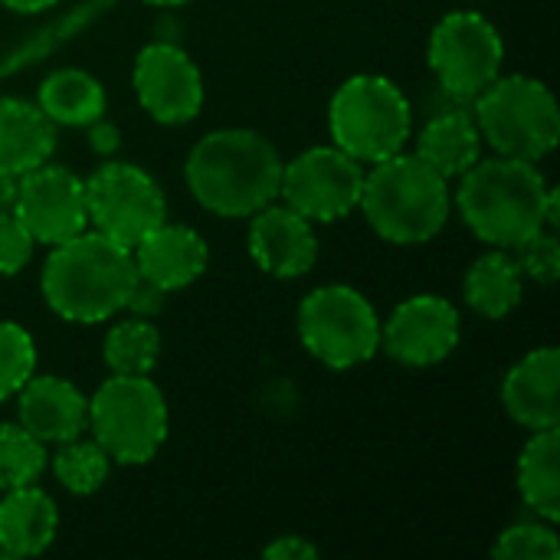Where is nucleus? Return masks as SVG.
Segmentation results:
<instances>
[{
	"mask_svg": "<svg viewBox=\"0 0 560 560\" xmlns=\"http://www.w3.org/2000/svg\"><path fill=\"white\" fill-rule=\"evenodd\" d=\"M299 338L325 368L348 371L381 351V318L351 285H322L299 305Z\"/></svg>",
	"mask_w": 560,
	"mask_h": 560,
	"instance_id": "nucleus-8",
	"label": "nucleus"
},
{
	"mask_svg": "<svg viewBox=\"0 0 560 560\" xmlns=\"http://www.w3.org/2000/svg\"><path fill=\"white\" fill-rule=\"evenodd\" d=\"M502 407L532 433L560 427V351L555 345L525 354L505 374Z\"/></svg>",
	"mask_w": 560,
	"mask_h": 560,
	"instance_id": "nucleus-16",
	"label": "nucleus"
},
{
	"mask_svg": "<svg viewBox=\"0 0 560 560\" xmlns=\"http://www.w3.org/2000/svg\"><path fill=\"white\" fill-rule=\"evenodd\" d=\"M56 528V502L36 486L10 489L7 499L0 502V551L7 560L43 555L52 545Z\"/></svg>",
	"mask_w": 560,
	"mask_h": 560,
	"instance_id": "nucleus-20",
	"label": "nucleus"
},
{
	"mask_svg": "<svg viewBox=\"0 0 560 560\" xmlns=\"http://www.w3.org/2000/svg\"><path fill=\"white\" fill-rule=\"evenodd\" d=\"M184 180L203 210L243 220L279 197L282 158L259 131L220 128L190 148Z\"/></svg>",
	"mask_w": 560,
	"mask_h": 560,
	"instance_id": "nucleus-1",
	"label": "nucleus"
},
{
	"mask_svg": "<svg viewBox=\"0 0 560 560\" xmlns=\"http://www.w3.org/2000/svg\"><path fill=\"white\" fill-rule=\"evenodd\" d=\"M36 240L16 213H0V276H16L30 266Z\"/></svg>",
	"mask_w": 560,
	"mask_h": 560,
	"instance_id": "nucleus-32",
	"label": "nucleus"
},
{
	"mask_svg": "<svg viewBox=\"0 0 560 560\" xmlns=\"http://www.w3.org/2000/svg\"><path fill=\"white\" fill-rule=\"evenodd\" d=\"M135 279L131 249L95 230H82L52 246L39 285L46 305L62 322L95 325L125 308Z\"/></svg>",
	"mask_w": 560,
	"mask_h": 560,
	"instance_id": "nucleus-2",
	"label": "nucleus"
},
{
	"mask_svg": "<svg viewBox=\"0 0 560 560\" xmlns=\"http://www.w3.org/2000/svg\"><path fill=\"white\" fill-rule=\"evenodd\" d=\"M463 335L459 312L443 295H413L381 322V348L407 368H430L446 361Z\"/></svg>",
	"mask_w": 560,
	"mask_h": 560,
	"instance_id": "nucleus-14",
	"label": "nucleus"
},
{
	"mask_svg": "<svg viewBox=\"0 0 560 560\" xmlns=\"http://www.w3.org/2000/svg\"><path fill=\"white\" fill-rule=\"evenodd\" d=\"M361 187H364L361 161H354L335 144H318L302 151L295 161L282 164L279 197L305 220L335 223L358 207Z\"/></svg>",
	"mask_w": 560,
	"mask_h": 560,
	"instance_id": "nucleus-11",
	"label": "nucleus"
},
{
	"mask_svg": "<svg viewBox=\"0 0 560 560\" xmlns=\"http://www.w3.org/2000/svg\"><path fill=\"white\" fill-rule=\"evenodd\" d=\"M262 555L269 560H315L318 558V548L308 545V541L299 538V535H282V538H276L272 545H266Z\"/></svg>",
	"mask_w": 560,
	"mask_h": 560,
	"instance_id": "nucleus-34",
	"label": "nucleus"
},
{
	"mask_svg": "<svg viewBox=\"0 0 560 560\" xmlns=\"http://www.w3.org/2000/svg\"><path fill=\"white\" fill-rule=\"evenodd\" d=\"M85 128H89V148H92V151H98V154H115V151H118L121 135H118V128H115V125H108V121L95 118V121H92V125H85Z\"/></svg>",
	"mask_w": 560,
	"mask_h": 560,
	"instance_id": "nucleus-35",
	"label": "nucleus"
},
{
	"mask_svg": "<svg viewBox=\"0 0 560 560\" xmlns=\"http://www.w3.org/2000/svg\"><path fill=\"white\" fill-rule=\"evenodd\" d=\"M548 180L532 161L479 158L463 177L456 207L463 223L489 246L515 249L548 226Z\"/></svg>",
	"mask_w": 560,
	"mask_h": 560,
	"instance_id": "nucleus-3",
	"label": "nucleus"
},
{
	"mask_svg": "<svg viewBox=\"0 0 560 560\" xmlns=\"http://www.w3.org/2000/svg\"><path fill=\"white\" fill-rule=\"evenodd\" d=\"M505 43L499 30L472 10L446 13L430 36V69L450 95L476 98L502 72Z\"/></svg>",
	"mask_w": 560,
	"mask_h": 560,
	"instance_id": "nucleus-10",
	"label": "nucleus"
},
{
	"mask_svg": "<svg viewBox=\"0 0 560 560\" xmlns=\"http://www.w3.org/2000/svg\"><path fill=\"white\" fill-rule=\"evenodd\" d=\"M95 443L118 466H144L167 440V404L148 374H112L89 400Z\"/></svg>",
	"mask_w": 560,
	"mask_h": 560,
	"instance_id": "nucleus-7",
	"label": "nucleus"
},
{
	"mask_svg": "<svg viewBox=\"0 0 560 560\" xmlns=\"http://www.w3.org/2000/svg\"><path fill=\"white\" fill-rule=\"evenodd\" d=\"M20 427L30 430L39 443H69L89 427V400L82 390L62 377L43 374L30 377L20 390Z\"/></svg>",
	"mask_w": 560,
	"mask_h": 560,
	"instance_id": "nucleus-18",
	"label": "nucleus"
},
{
	"mask_svg": "<svg viewBox=\"0 0 560 560\" xmlns=\"http://www.w3.org/2000/svg\"><path fill=\"white\" fill-rule=\"evenodd\" d=\"M476 125L495 154L538 164L560 138V112L551 89L532 75H499L476 95Z\"/></svg>",
	"mask_w": 560,
	"mask_h": 560,
	"instance_id": "nucleus-5",
	"label": "nucleus"
},
{
	"mask_svg": "<svg viewBox=\"0 0 560 560\" xmlns=\"http://www.w3.org/2000/svg\"><path fill=\"white\" fill-rule=\"evenodd\" d=\"M420 161H427L436 174L446 180L463 177L479 158H482V135L472 115L466 112H446L436 115L417 138Z\"/></svg>",
	"mask_w": 560,
	"mask_h": 560,
	"instance_id": "nucleus-22",
	"label": "nucleus"
},
{
	"mask_svg": "<svg viewBox=\"0 0 560 560\" xmlns=\"http://www.w3.org/2000/svg\"><path fill=\"white\" fill-rule=\"evenodd\" d=\"M36 374V345L16 322H0V404Z\"/></svg>",
	"mask_w": 560,
	"mask_h": 560,
	"instance_id": "nucleus-29",
	"label": "nucleus"
},
{
	"mask_svg": "<svg viewBox=\"0 0 560 560\" xmlns=\"http://www.w3.org/2000/svg\"><path fill=\"white\" fill-rule=\"evenodd\" d=\"M46 466H49V453L30 430H23L20 423H0V489L3 492L36 486Z\"/></svg>",
	"mask_w": 560,
	"mask_h": 560,
	"instance_id": "nucleus-28",
	"label": "nucleus"
},
{
	"mask_svg": "<svg viewBox=\"0 0 560 560\" xmlns=\"http://www.w3.org/2000/svg\"><path fill=\"white\" fill-rule=\"evenodd\" d=\"M335 148L361 164H377L404 151L413 115L407 95L384 75H351L338 85L328 105Z\"/></svg>",
	"mask_w": 560,
	"mask_h": 560,
	"instance_id": "nucleus-6",
	"label": "nucleus"
},
{
	"mask_svg": "<svg viewBox=\"0 0 560 560\" xmlns=\"http://www.w3.org/2000/svg\"><path fill=\"white\" fill-rule=\"evenodd\" d=\"M52 472L59 479V486L72 495H92L105 486L108 472H112V459L108 453L95 443V440H69L59 443L56 456H52Z\"/></svg>",
	"mask_w": 560,
	"mask_h": 560,
	"instance_id": "nucleus-27",
	"label": "nucleus"
},
{
	"mask_svg": "<svg viewBox=\"0 0 560 560\" xmlns=\"http://www.w3.org/2000/svg\"><path fill=\"white\" fill-rule=\"evenodd\" d=\"M13 213L39 246H56L89 226L85 184L62 164H39L20 174Z\"/></svg>",
	"mask_w": 560,
	"mask_h": 560,
	"instance_id": "nucleus-12",
	"label": "nucleus"
},
{
	"mask_svg": "<svg viewBox=\"0 0 560 560\" xmlns=\"http://www.w3.org/2000/svg\"><path fill=\"white\" fill-rule=\"evenodd\" d=\"M463 295L476 315L499 322L518 308L525 295V272L509 249H492L469 266L463 279Z\"/></svg>",
	"mask_w": 560,
	"mask_h": 560,
	"instance_id": "nucleus-21",
	"label": "nucleus"
},
{
	"mask_svg": "<svg viewBox=\"0 0 560 560\" xmlns=\"http://www.w3.org/2000/svg\"><path fill=\"white\" fill-rule=\"evenodd\" d=\"M164 299H167V292H164V289H158V285L144 282V279L138 276V279H135V285H131V292H128L125 308H128V312H135V318H151V315H158V312L164 308Z\"/></svg>",
	"mask_w": 560,
	"mask_h": 560,
	"instance_id": "nucleus-33",
	"label": "nucleus"
},
{
	"mask_svg": "<svg viewBox=\"0 0 560 560\" xmlns=\"http://www.w3.org/2000/svg\"><path fill=\"white\" fill-rule=\"evenodd\" d=\"M518 249V266L528 279L541 282V285H555L560 276V243L558 233L551 226L538 230L535 236H528Z\"/></svg>",
	"mask_w": 560,
	"mask_h": 560,
	"instance_id": "nucleus-31",
	"label": "nucleus"
},
{
	"mask_svg": "<svg viewBox=\"0 0 560 560\" xmlns=\"http://www.w3.org/2000/svg\"><path fill=\"white\" fill-rule=\"evenodd\" d=\"M135 95L161 125H187L203 108V75L174 43H151L135 59Z\"/></svg>",
	"mask_w": 560,
	"mask_h": 560,
	"instance_id": "nucleus-13",
	"label": "nucleus"
},
{
	"mask_svg": "<svg viewBox=\"0 0 560 560\" xmlns=\"http://www.w3.org/2000/svg\"><path fill=\"white\" fill-rule=\"evenodd\" d=\"M148 3H154V7H180L187 0H148Z\"/></svg>",
	"mask_w": 560,
	"mask_h": 560,
	"instance_id": "nucleus-38",
	"label": "nucleus"
},
{
	"mask_svg": "<svg viewBox=\"0 0 560 560\" xmlns=\"http://www.w3.org/2000/svg\"><path fill=\"white\" fill-rule=\"evenodd\" d=\"M161 354V335L148 318H128L108 328L102 358L112 374H151Z\"/></svg>",
	"mask_w": 560,
	"mask_h": 560,
	"instance_id": "nucleus-26",
	"label": "nucleus"
},
{
	"mask_svg": "<svg viewBox=\"0 0 560 560\" xmlns=\"http://www.w3.org/2000/svg\"><path fill=\"white\" fill-rule=\"evenodd\" d=\"M371 230L394 246L433 240L453 210L450 180L417 154H390L364 174L361 200Z\"/></svg>",
	"mask_w": 560,
	"mask_h": 560,
	"instance_id": "nucleus-4",
	"label": "nucleus"
},
{
	"mask_svg": "<svg viewBox=\"0 0 560 560\" xmlns=\"http://www.w3.org/2000/svg\"><path fill=\"white\" fill-rule=\"evenodd\" d=\"M82 184L92 230L125 249H135L158 223L167 220L164 190L138 164L108 161Z\"/></svg>",
	"mask_w": 560,
	"mask_h": 560,
	"instance_id": "nucleus-9",
	"label": "nucleus"
},
{
	"mask_svg": "<svg viewBox=\"0 0 560 560\" xmlns=\"http://www.w3.org/2000/svg\"><path fill=\"white\" fill-rule=\"evenodd\" d=\"M131 259H135V272L144 282L164 292H177L207 272L210 249L197 230L164 220L131 249Z\"/></svg>",
	"mask_w": 560,
	"mask_h": 560,
	"instance_id": "nucleus-17",
	"label": "nucleus"
},
{
	"mask_svg": "<svg viewBox=\"0 0 560 560\" xmlns=\"http://www.w3.org/2000/svg\"><path fill=\"white\" fill-rule=\"evenodd\" d=\"M36 105L52 125L85 128L105 115V89L85 69H56L43 79Z\"/></svg>",
	"mask_w": 560,
	"mask_h": 560,
	"instance_id": "nucleus-23",
	"label": "nucleus"
},
{
	"mask_svg": "<svg viewBox=\"0 0 560 560\" xmlns=\"http://www.w3.org/2000/svg\"><path fill=\"white\" fill-rule=\"evenodd\" d=\"M16 187H20V177L0 174V213H13V207H16Z\"/></svg>",
	"mask_w": 560,
	"mask_h": 560,
	"instance_id": "nucleus-36",
	"label": "nucleus"
},
{
	"mask_svg": "<svg viewBox=\"0 0 560 560\" xmlns=\"http://www.w3.org/2000/svg\"><path fill=\"white\" fill-rule=\"evenodd\" d=\"M56 151V125L36 102L0 98V174H26Z\"/></svg>",
	"mask_w": 560,
	"mask_h": 560,
	"instance_id": "nucleus-19",
	"label": "nucleus"
},
{
	"mask_svg": "<svg viewBox=\"0 0 560 560\" xmlns=\"http://www.w3.org/2000/svg\"><path fill=\"white\" fill-rule=\"evenodd\" d=\"M249 253L262 272L276 279H302L318 262V236L312 220L292 207L266 203L249 220Z\"/></svg>",
	"mask_w": 560,
	"mask_h": 560,
	"instance_id": "nucleus-15",
	"label": "nucleus"
},
{
	"mask_svg": "<svg viewBox=\"0 0 560 560\" xmlns=\"http://www.w3.org/2000/svg\"><path fill=\"white\" fill-rule=\"evenodd\" d=\"M0 3L10 7V10H16V13H43V10L56 7L59 0H0Z\"/></svg>",
	"mask_w": 560,
	"mask_h": 560,
	"instance_id": "nucleus-37",
	"label": "nucleus"
},
{
	"mask_svg": "<svg viewBox=\"0 0 560 560\" xmlns=\"http://www.w3.org/2000/svg\"><path fill=\"white\" fill-rule=\"evenodd\" d=\"M492 555L499 560H558L560 538L551 528V522L548 525L518 522L499 535V541L492 545Z\"/></svg>",
	"mask_w": 560,
	"mask_h": 560,
	"instance_id": "nucleus-30",
	"label": "nucleus"
},
{
	"mask_svg": "<svg viewBox=\"0 0 560 560\" xmlns=\"http://www.w3.org/2000/svg\"><path fill=\"white\" fill-rule=\"evenodd\" d=\"M115 7V0H82L75 3L69 13L49 20L46 26L33 30L30 36H23V43H16L3 59H0V79L33 66V62H43L46 56H52L56 49H62L66 43H72L79 33H85L98 16H105L108 10Z\"/></svg>",
	"mask_w": 560,
	"mask_h": 560,
	"instance_id": "nucleus-25",
	"label": "nucleus"
},
{
	"mask_svg": "<svg viewBox=\"0 0 560 560\" xmlns=\"http://www.w3.org/2000/svg\"><path fill=\"white\" fill-rule=\"evenodd\" d=\"M518 492L545 522L560 518V430H538L518 456Z\"/></svg>",
	"mask_w": 560,
	"mask_h": 560,
	"instance_id": "nucleus-24",
	"label": "nucleus"
}]
</instances>
